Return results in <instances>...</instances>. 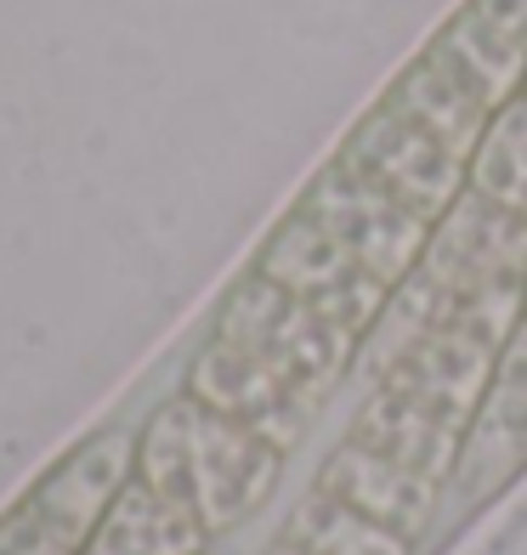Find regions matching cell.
Segmentation results:
<instances>
[{"label":"cell","instance_id":"obj_6","mask_svg":"<svg viewBox=\"0 0 527 555\" xmlns=\"http://www.w3.org/2000/svg\"><path fill=\"white\" fill-rule=\"evenodd\" d=\"M340 159L351 170H363L369 182H381L391 198H403V205L420 210L425 221H437L471 188L465 159H454L432 131H420L409 114H397L386 96L351 125V137L340 142Z\"/></svg>","mask_w":527,"mask_h":555},{"label":"cell","instance_id":"obj_12","mask_svg":"<svg viewBox=\"0 0 527 555\" xmlns=\"http://www.w3.org/2000/svg\"><path fill=\"white\" fill-rule=\"evenodd\" d=\"M346 437H358L369 442L374 453H386V460L397 465H409L420 476H432L437 488L454 482V465H460V448H465V431H454L448 420L437 414H425L420 402L409 397H397L386 386H374L363 397V409L351 414V431Z\"/></svg>","mask_w":527,"mask_h":555},{"label":"cell","instance_id":"obj_9","mask_svg":"<svg viewBox=\"0 0 527 555\" xmlns=\"http://www.w3.org/2000/svg\"><path fill=\"white\" fill-rule=\"evenodd\" d=\"M493 363H499V346L476 340L465 330H432L409 340L397 358L374 374V386H386L397 397L420 402L425 414L448 420L454 431H471L476 409L493 386Z\"/></svg>","mask_w":527,"mask_h":555},{"label":"cell","instance_id":"obj_17","mask_svg":"<svg viewBox=\"0 0 527 555\" xmlns=\"http://www.w3.org/2000/svg\"><path fill=\"white\" fill-rule=\"evenodd\" d=\"M261 555H307V550H300V544H290V539H279V544H267Z\"/></svg>","mask_w":527,"mask_h":555},{"label":"cell","instance_id":"obj_1","mask_svg":"<svg viewBox=\"0 0 527 555\" xmlns=\"http://www.w3.org/2000/svg\"><path fill=\"white\" fill-rule=\"evenodd\" d=\"M284 470V448H272L261 431L205 409L198 397H170L137 437V476L216 533L239 527L249 511H261Z\"/></svg>","mask_w":527,"mask_h":555},{"label":"cell","instance_id":"obj_10","mask_svg":"<svg viewBox=\"0 0 527 555\" xmlns=\"http://www.w3.org/2000/svg\"><path fill=\"white\" fill-rule=\"evenodd\" d=\"M318 488L335 493L340 504H351V511H363L369 521L403 533L409 544H420L425 533H432V516H437V504L448 493V488L432 482V476H420L409 465L386 460V453H374L358 437H340L335 442V453L318 470Z\"/></svg>","mask_w":527,"mask_h":555},{"label":"cell","instance_id":"obj_5","mask_svg":"<svg viewBox=\"0 0 527 555\" xmlns=\"http://www.w3.org/2000/svg\"><path fill=\"white\" fill-rule=\"evenodd\" d=\"M256 272L272 278L279 289L312 300V307L330 323H340L358 346H363V335L374 330V323H381L386 300H391V289L381 284V278L363 272L340 249V238L330 233V227L312 221L300 205L267 233L261 256H256Z\"/></svg>","mask_w":527,"mask_h":555},{"label":"cell","instance_id":"obj_13","mask_svg":"<svg viewBox=\"0 0 527 555\" xmlns=\"http://www.w3.org/2000/svg\"><path fill=\"white\" fill-rule=\"evenodd\" d=\"M437 46L471 74V86L483 91L493 108H505L511 96L527 91V46L505 29V23H493L476 0H465V7L442 23Z\"/></svg>","mask_w":527,"mask_h":555},{"label":"cell","instance_id":"obj_2","mask_svg":"<svg viewBox=\"0 0 527 555\" xmlns=\"http://www.w3.org/2000/svg\"><path fill=\"white\" fill-rule=\"evenodd\" d=\"M210 335L244 346L249 358H261L279 380H290L307 402H318V409H323V397L340 386V374L358 369V340H351L340 323L323 318L312 300L279 289L256 267L228 289Z\"/></svg>","mask_w":527,"mask_h":555},{"label":"cell","instance_id":"obj_14","mask_svg":"<svg viewBox=\"0 0 527 555\" xmlns=\"http://www.w3.org/2000/svg\"><path fill=\"white\" fill-rule=\"evenodd\" d=\"M284 539L300 544L307 555H414V550H420V544H409L403 533H391V527L369 521L363 511L340 504L335 493H323L318 482H312V493L290 511Z\"/></svg>","mask_w":527,"mask_h":555},{"label":"cell","instance_id":"obj_16","mask_svg":"<svg viewBox=\"0 0 527 555\" xmlns=\"http://www.w3.org/2000/svg\"><path fill=\"white\" fill-rule=\"evenodd\" d=\"M476 7H483L493 23H505V29L527 46V0H476Z\"/></svg>","mask_w":527,"mask_h":555},{"label":"cell","instance_id":"obj_3","mask_svg":"<svg viewBox=\"0 0 527 555\" xmlns=\"http://www.w3.org/2000/svg\"><path fill=\"white\" fill-rule=\"evenodd\" d=\"M442 300V330L454 307L476 295L499 289H527V221L511 216L505 205H493L476 188H465L454 205L432 221L425 256L414 267Z\"/></svg>","mask_w":527,"mask_h":555},{"label":"cell","instance_id":"obj_4","mask_svg":"<svg viewBox=\"0 0 527 555\" xmlns=\"http://www.w3.org/2000/svg\"><path fill=\"white\" fill-rule=\"evenodd\" d=\"M300 210L330 227L346 256L381 278L386 289H397L420 267L425 238H432V221L409 210L403 198H391L381 182H369L363 170H351L340 154L312 176V188L300 193Z\"/></svg>","mask_w":527,"mask_h":555},{"label":"cell","instance_id":"obj_15","mask_svg":"<svg viewBox=\"0 0 527 555\" xmlns=\"http://www.w3.org/2000/svg\"><path fill=\"white\" fill-rule=\"evenodd\" d=\"M465 182L527 221V91L511 96L505 108H493L488 131L465 165Z\"/></svg>","mask_w":527,"mask_h":555},{"label":"cell","instance_id":"obj_7","mask_svg":"<svg viewBox=\"0 0 527 555\" xmlns=\"http://www.w3.org/2000/svg\"><path fill=\"white\" fill-rule=\"evenodd\" d=\"M522 470H527V318L493 363V386L465 431L448 493L476 511V504L505 493Z\"/></svg>","mask_w":527,"mask_h":555},{"label":"cell","instance_id":"obj_8","mask_svg":"<svg viewBox=\"0 0 527 555\" xmlns=\"http://www.w3.org/2000/svg\"><path fill=\"white\" fill-rule=\"evenodd\" d=\"M188 397H198L205 409L249 425V431H261L272 448H284V453L307 437L312 420H318V402H307L290 380H279L261 358H249L244 346L221 340V335H210L205 351L193 358Z\"/></svg>","mask_w":527,"mask_h":555},{"label":"cell","instance_id":"obj_11","mask_svg":"<svg viewBox=\"0 0 527 555\" xmlns=\"http://www.w3.org/2000/svg\"><path fill=\"white\" fill-rule=\"evenodd\" d=\"M386 103H391L397 114H409L420 131H432L448 154L465 159V165H471L476 142H483L488 119H493V103L471 86V74L448 57L437 40L425 46V52L386 86Z\"/></svg>","mask_w":527,"mask_h":555}]
</instances>
